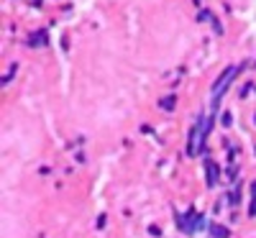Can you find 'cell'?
Wrapping results in <instances>:
<instances>
[{
  "instance_id": "obj_6",
  "label": "cell",
  "mask_w": 256,
  "mask_h": 238,
  "mask_svg": "<svg viewBox=\"0 0 256 238\" xmlns=\"http://www.w3.org/2000/svg\"><path fill=\"white\" fill-rule=\"evenodd\" d=\"M230 120H233V118H230V113H226V116H223V126H230Z\"/></svg>"
},
{
  "instance_id": "obj_3",
  "label": "cell",
  "mask_w": 256,
  "mask_h": 238,
  "mask_svg": "<svg viewBox=\"0 0 256 238\" xmlns=\"http://www.w3.org/2000/svg\"><path fill=\"white\" fill-rule=\"evenodd\" d=\"M210 233L216 236V238H226V236H228V230H226V228H216V226L210 228Z\"/></svg>"
},
{
  "instance_id": "obj_2",
  "label": "cell",
  "mask_w": 256,
  "mask_h": 238,
  "mask_svg": "<svg viewBox=\"0 0 256 238\" xmlns=\"http://www.w3.org/2000/svg\"><path fill=\"white\" fill-rule=\"evenodd\" d=\"M205 136H208V123L200 118V120L195 123V128H192V134H190V146H187V154H190V156H195V154H200V151H202Z\"/></svg>"
},
{
  "instance_id": "obj_4",
  "label": "cell",
  "mask_w": 256,
  "mask_h": 238,
  "mask_svg": "<svg viewBox=\"0 0 256 238\" xmlns=\"http://www.w3.org/2000/svg\"><path fill=\"white\" fill-rule=\"evenodd\" d=\"M174 102H177L174 98H164V100H162V108H164V110H172V108H174Z\"/></svg>"
},
{
  "instance_id": "obj_5",
  "label": "cell",
  "mask_w": 256,
  "mask_h": 238,
  "mask_svg": "<svg viewBox=\"0 0 256 238\" xmlns=\"http://www.w3.org/2000/svg\"><path fill=\"white\" fill-rule=\"evenodd\" d=\"M28 44H34V46H36V44H44V34H36V36H31V38H28Z\"/></svg>"
},
{
  "instance_id": "obj_1",
  "label": "cell",
  "mask_w": 256,
  "mask_h": 238,
  "mask_svg": "<svg viewBox=\"0 0 256 238\" xmlns=\"http://www.w3.org/2000/svg\"><path fill=\"white\" fill-rule=\"evenodd\" d=\"M244 70V64H230V67L223 70V74L216 80V84H212V100H220L226 95V90L230 88V82L238 77V72Z\"/></svg>"
}]
</instances>
